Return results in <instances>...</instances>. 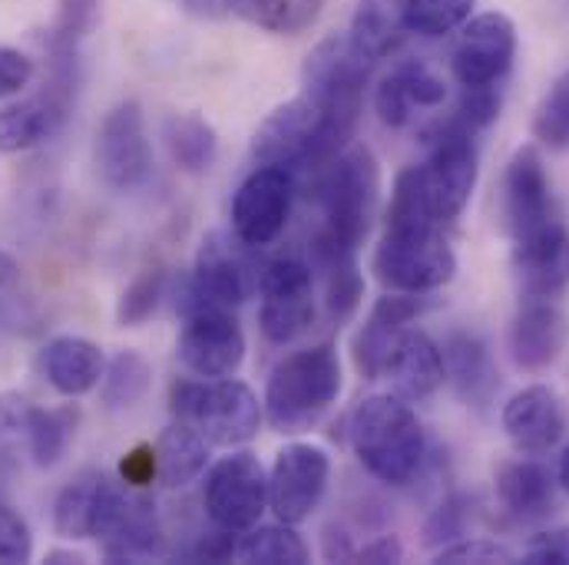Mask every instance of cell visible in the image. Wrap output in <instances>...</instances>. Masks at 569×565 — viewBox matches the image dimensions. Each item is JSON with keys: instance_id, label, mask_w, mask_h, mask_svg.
<instances>
[{"instance_id": "obj_13", "label": "cell", "mask_w": 569, "mask_h": 565, "mask_svg": "<svg viewBox=\"0 0 569 565\" xmlns=\"http://www.w3.org/2000/svg\"><path fill=\"white\" fill-rule=\"evenodd\" d=\"M331 483V456L318 443H288L269 473V509L282 523H305L321 506Z\"/></svg>"}, {"instance_id": "obj_1", "label": "cell", "mask_w": 569, "mask_h": 565, "mask_svg": "<svg viewBox=\"0 0 569 565\" xmlns=\"http://www.w3.org/2000/svg\"><path fill=\"white\" fill-rule=\"evenodd\" d=\"M311 195L318 202V229L308 249L355 252L365 245L381 202V169L371 149L348 145L328 165L311 175Z\"/></svg>"}, {"instance_id": "obj_32", "label": "cell", "mask_w": 569, "mask_h": 565, "mask_svg": "<svg viewBox=\"0 0 569 565\" xmlns=\"http://www.w3.org/2000/svg\"><path fill=\"white\" fill-rule=\"evenodd\" d=\"M236 559L252 565H305L311 559L305 539L295 533L291 523H272V526H252L236 546Z\"/></svg>"}, {"instance_id": "obj_25", "label": "cell", "mask_w": 569, "mask_h": 565, "mask_svg": "<svg viewBox=\"0 0 569 565\" xmlns=\"http://www.w3.org/2000/svg\"><path fill=\"white\" fill-rule=\"evenodd\" d=\"M311 252V272L325 282V311L335 327H345L365 297V275L355 252H335V249H308Z\"/></svg>"}, {"instance_id": "obj_48", "label": "cell", "mask_w": 569, "mask_h": 565, "mask_svg": "<svg viewBox=\"0 0 569 565\" xmlns=\"http://www.w3.org/2000/svg\"><path fill=\"white\" fill-rule=\"evenodd\" d=\"M401 559H405V546L398 536H378L355 553V563H401Z\"/></svg>"}, {"instance_id": "obj_28", "label": "cell", "mask_w": 569, "mask_h": 565, "mask_svg": "<svg viewBox=\"0 0 569 565\" xmlns=\"http://www.w3.org/2000/svg\"><path fill=\"white\" fill-rule=\"evenodd\" d=\"M110 563H146L162 556V523L149 500H130L110 536L100 539Z\"/></svg>"}, {"instance_id": "obj_44", "label": "cell", "mask_w": 569, "mask_h": 565, "mask_svg": "<svg viewBox=\"0 0 569 565\" xmlns=\"http://www.w3.org/2000/svg\"><path fill=\"white\" fill-rule=\"evenodd\" d=\"M33 559V533L20 509L0 503V565H23Z\"/></svg>"}, {"instance_id": "obj_39", "label": "cell", "mask_w": 569, "mask_h": 565, "mask_svg": "<svg viewBox=\"0 0 569 565\" xmlns=\"http://www.w3.org/2000/svg\"><path fill=\"white\" fill-rule=\"evenodd\" d=\"M470 519H473V503H470V496L453 493V496H447V500H443V503L425 519V529H421L425 539H421V543H425L427 549H443V546H450V543H457V539L467 536Z\"/></svg>"}, {"instance_id": "obj_33", "label": "cell", "mask_w": 569, "mask_h": 565, "mask_svg": "<svg viewBox=\"0 0 569 565\" xmlns=\"http://www.w3.org/2000/svg\"><path fill=\"white\" fill-rule=\"evenodd\" d=\"M149 384H152V364L140 351L127 347L107 361L103 377H100V397L110 411H127V407H137L149 394Z\"/></svg>"}, {"instance_id": "obj_18", "label": "cell", "mask_w": 569, "mask_h": 565, "mask_svg": "<svg viewBox=\"0 0 569 565\" xmlns=\"http://www.w3.org/2000/svg\"><path fill=\"white\" fill-rule=\"evenodd\" d=\"M430 307L433 304L427 301L425 294L388 291L385 297H378V304L371 307L368 321L361 324V331L355 334V344H351L355 367L361 371L365 381L385 377V367H388L398 341L405 337L411 321H418Z\"/></svg>"}, {"instance_id": "obj_31", "label": "cell", "mask_w": 569, "mask_h": 565, "mask_svg": "<svg viewBox=\"0 0 569 565\" xmlns=\"http://www.w3.org/2000/svg\"><path fill=\"white\" fill-rule=\"evenodd\" d=\"M328 0H232V13L276 37H298L318 23Z\"/></svg>"}, {"instance_id": "obj_51", "label": "cell", "mask_w": 569, "mask_h": 565, "mask_svg": "<svg viewBox=\"0 0 569 565\" xmlns=\"http://www.w3.org/2000/svg\"><path fill=\"white\" fill-rule=\"evenodd\" d=\"M47 563H53V565H60V563H87L80 553H73V549H50L47 553Z\"/></svg>"}, {"instance_id": "obj_10", "label": "cell", "mask_w": 569, "mask_h": 565, "mask_svg": "<svg viewBox=\"0 0 569 565\" xmlns=\"http://www.w3.org/2000/svg\"><path fill=\"white\" fill-rule=\"evenodd\" d=\"M93 159H97L100 179L113 192H133L149 182L152 142L146 133V117L137 100H123L103 117L97 130V142H93Z\"/></svg>"}, {"instance_id": "obj_27", "label": "cell", "mask_w": 569, "mask_h": 565, "mask_svg": "<svg viewBox=\"0 0 569 565\" xmlns=\"http://www.w3.org/2000/svg\"><path fill=\"white\" fill-rule=\"evenodd\" d=\"M405 0H358L348 40L371 63L391 57L405 43Z\"/></svg>"}, {"instance_id": "obj_20", "label": "cell", "mask_w": 569, "mask_h": 565, "mask_svg": "<svg viewBox=\"0 0 569 565\" xmlns=\"http://www.w3.org/2000/svg\"><path fill=\"white\" fill-rule=\"evenodd\" d=\"M440 351H443L447 381L460 397V404L477 414H487L500 394V371L487 341L473 331H453Z\"/></svg>"}, {"instance_id": "obj_15", "label": "cell", "mask_w": 569, "mask_h": 565, "mask_svg": "<svg viewBox=\"0 0 569 565\" xmlns=\"http://www.w3.org/2000/svg\"><path fill=\"white\" fill-rule=\"evenodd\" d=\"M298 182L279 165H256L232 199V232L252 245H272L288 225Z\"/></svg>"}, {"instance_id": "obj_23", "label": "cell", "mask_w": 569, "mask_h": 565, "mask_svg": "<svg viewBox=\"0 0 569 565\" xmlns=\"http://www.w3.org/2000/svg\"><path fill=\"white\" fill-rule=\"evenodd\" d=\"M103 367H107V357L100 344L77 337V334H60L47 341V347L40 351V374L60 397H70V401L97 391Z\"/></svg>"}, {"instance_id": "obj_50", "label": "cell", "mask_w": 569, "mask_h": 565, "mask_svg": "<svg viewBox=\"0 0 569 565\" xmlns=\"http://www.w3.org/2000/svg\"><path fill=\"white\" fill-rule=\"evenodd\" d=\"M182 7L202 20H219V17L232 13V0H182Z\"/></svg>"}, {"instance_id": "obj_46", "label": "cell", "mask_w": 569, "mask_h": 565, "mask_svg": "<svg viewBox=\"0 0 569 565\" xmlns=\"http://www.w3.org/2000/svg\"><path fill=\"white\" fill-rule=\"evenodd\" d=\"M37 67L27 53H20L17 47H3L0 43V100H10L17 93H23L33 80Z\"/></svg>"}, {"instance_id": "obj_16", "label": "cell", "mask_w": 569, "mask_h": 565, "mask_svg": "<svg viewBox=\"0 0 569 565\" xmlns=\"http://www.w3.org/2000/svg\"><path fill=\"white\" fill-rule=\"evenodd\" d=\"M500 215L503 229L513 242L560 222L553 185L543 165V155L537 145H520L503 172V195H500Z\"/></svg>"}, {"instance_id": "obj_30", "label": "cell", "mask_w": 569, "mask_h": 565, "mask_svg": "<svg viewBox=\"0 0 569 565\" xmlns=\"http://www.w3.org/2000/svg\"><path fill=\"white\" fill-rule=\"evenodd\" d=\"M162 140L172 155V162L189 172V175H202L212 169L216 155H219V133L212 123H206L196 113H176L166 120L162 127Z\"/></svg>"}, {"instance_id": "obj_26", "label": "cell", "mask_w": 569, "mask_h": 565, "mask_svg": "<svg viewBox=\"0 0 569 565\" xmlns=\"http://www.w3.org/2000/svg\"><path fill=\"white\" fill-rule=\"evenodd\" d=\"M152 446H156V480L166 490H182L196 483L209 466V440L182 421L166 426Z\"/></svg>"}, {"instance_id": "obj_11", "label": "cell", "mask_w": 569, "mask_h": 565, "mask_svg": "<svg viewBox=\"0 0 569 565\" xmlns=\"http://www.w3.org/2000/svg\"><path fill=\"white\" fill-rule=\"evenodd\" d=\"M130 496L123 483L110 480L103 470H80L53 503V529L63 539H103L127 513Z\"/></svg>"}, {"instance_id": "obj_53", "label": "cell", "mask_w": 569, "mask_h": 565, "mask_svg": "<svg viewBox=\"0 0 569 565\" xmlns=\"http://www.w3.org/2000/svg\"><path fill=\"white\" fill-rule=\"evenodd\" d=\"M563 272H567V279H569V239H567V249H563Z\"/></svg>"}, {"instance_id": "obj_5", "label": "cell", "mask_w": 569, "mask_h": 565, "mask_svg": "<svg viewBox=\"0 0 569 565\" xmlns=\"http://www.w3.org/2000/svg\"><path fill=\"white\" fill-rule=\"evenodd\" d=\"M252 245H246L236 232H209L196 252V265L182 291L176 297V307L182 314L196 307H239L246 304L262 282V269L252 259Z\"/></svg>"}, {"instance_id": "obj_22", "label": "cell", "mask_w": 569, "mask_h": 565, "mask_svg": "<svg viewBox=\"0 0 569 565\" xmlns=\"http://www.w3.org/2000/svg\"><path fill=\"white\" fill-rule=\"evenodd\" d=\"M385 377L391 381L395 394L405 397L408 404H418V401L433 397L443 387V381H447L440 344L430 334H425V331L408 327L405 337L398 341L388 367H385Z\"/></svg>"}, {"instance_id": "obj_45", "label": "cell", "mask_w": 569, "mask_h": 565, "mask_svg": "<svg viewBox=\"0 0 569 565\" xmlns=\"http://www.w3.org/2000/svg\"><path fill=\"white\" fill-rule=\"evenodd\" d=\"M520 559L530 565H569V526L537 533Z\"/></svg>"}, {"instance_id": "obj_49", "label": "cell", "mask_w": 569, "mask_h": 565, "mask_svg": "<svg viewBox=\"0 0 569 565\" xmlns=\"http://www.w3.org/2000/svg\"><path fill=\"white\" fill-rule=\"evenodd\" d=\"M321 553L328 563H355V543L348 536V529H341L338 523H331L325 533H321Z\"/></svg>"}, {"instance_id": "obj_17", "label": "cell", "mask_w": 569, "mask_h": 565, "mask_svg": "<svg viewBox=\"0 0 569 565\" xmlns=\"http://www.w3.org/2000/svg\"><path fill=\"white\" fill-rule=\"evenodd\" d=\"M569 341V317L557 297H523L507 327V354L517 371L537 374L557 364Z\"/></svg>"}, {"instance_id": "obj_6", "label": "cell", "mask_w": 569, "mask_h": 565, "mask_svg": "<svg viewBox=\"0 0 569 565\" xmlns=\"http://www.w3.org/2000/svg\"><path fill=\"white\" fill-rule=\"evenodd\" d=\"M477 137L480 133H473L453 113L427 130L430 152L421 162V175H425L430 209L440 219V225L453 222L467 209V202L477 189V175H480Z\"/></svg>"}, {"instance_id": "obj_36", "label": "cell", "mask_w": 569, "mask_h": 565, "mask_svg": "<svg viewBox=\"0 0 569 565\" xmlns=\"http://www.w3.org/2000/svg\"><path fill=\"white\" fill-rule=\"evenodd\" d=\"M477 0H405V27L418 37H447L463 27Z\"/></svg>"}, {"instance_id": "obj_47", "label": "cell", "mask_w": 569, "mask_h": 565, "mask_svg": "<svg viewBox=\"0 0 569 565\" xmlns=\"http://www.w3.org/2000/svg\"><path fill=\"white\" fill-rule=\"evenodd\" d=\"M120 480L127 483V486H149L152 480H156V446L152 443H140V446H133L127 456H123V463H120Z\"/></svg>"}, {"instance_id": "obj_43", "label": "cell", "mask_w": 569, "mask_h": 565, "mask_svg": "<svg viewBox=\"0 0 569 565\" xmlns=\"http://www.w3.org/2000/svg\"><path fill=\"white\" fill-rule=\"evenodd\" d=\"M415 100L408 97V90H405V83H401V77L391 70L381 83H378V90H375V113H378V120L388 127V130H405L411 120H415Z\"/></svg>"}, {"instance_id": "obj_4", "label": "cell", "mask_w": 569, "mask_h": 565, "mask_svg": "<svg viewBox=\"0 0 569 565\" xmlns=\"http://www.w3.org/2000/svg\"><path fill=\"white\" fill-rule=\"evenodd\" d=\"M169 407L176 421L189 424L209 440V446H242L249 443L266 417L256 391L236 377H196L176 381L169 391Z\"/></svg>"}, {"instance_id": "obj_52", "label": "cell", "mask_w": 569, "mask_h": 565, "mask_svg": "<svg viewBox=\"0 0 569 565\" xmlns=\"http://www.w3.org/2000/svg\"><path fill=\"white\" fill-rule=\"evenodd\" d=\"M557 483L563 486V493H569V446L560 453V466H557Z\"/></svg>"}, {"instance_id": "obj_34", "label": "cell", "mask_w": 569, "mask_h": 565, "mask_svg": "<svg viewBox=\"0 0 569 565\" xmlns=\"http://www.w3.org/2000/svg\"><path fill=\"white\" fill-rule=\"evenodd\" d=\"M30 421L33 404L23 394H0V483L17 476L23 460H30Z\"/></svg>"}, {"instance_id": "obj_2", "label": "cell", "mask_w": 569, "mask_h": 565, "mask_svg": "<svg viewBox=\"0 0 569 565\" xmlns=\"http://www.w3.org/2000/svg\"><path fill=\"white\" fill-rule=\"evenodd\" d=\"M348 440L361 466L388 486H408L425 470V426L411 404L398 394L365 397L351 411Z\"/></svg>"}, {"instance_id": "obj_9", "label": "cell", "mask_w": 569, "mask_h": 565, "mask_svg": "<svg viewBox=\"0 0 569 565\" xmlns=\"http://www.w3.org/2000/svg\"><path fill=\"white\" fill-rule=\"evenodd\" d=\"M259 327L269 344H291L315 324V272L301 259H276L262 265Z\"/></svg>"}, {"instance_id": "obj_41", "label": "cell", "mask_w": 569, "mask_h": 565, "mask_svg": "<svg viewBox=\"0 0 569 565\" xmlns=\"http://www.w3.org/2000/svg\"><path fill=\"white\" fill-rule=\"evenodd\" d=\"M395 73L401 77V83H405V90H408V97L415 100L418 110H433V107H440V103L447 100V83H443V77H440L430 63H425V60L398 63Z\"/></svg>"}, {"instance_id": "obj_8", "label": "cell", "mask_w": 569, "mask_h": 565, "mask_svg": "<svg viewBox=\"0 0 569 565\" xmlns=\"http://www.w3.org/2000/svg\"><path fill=\"white\" fill-rule=\"evenodd\" d=\"M202 506L212 526L229 533H246L259 526L269 509V473L256 453L239 450L222 456L206 473Z\"/></svg>"}, {"instance_id": "obj_21", "label": "cell", "mask_w": 569, "mask_h": 565, "mask_svg": "<svg viewBox=\"0 0 569 565\" xmlns=\"http://www.w3.org/2000/svg\"><path fill=\"white\" fill-rule=\"evenodd\" d=\"M70 93L43 83L37 97L0 107V152H27L40 142L53 140L70 117Z\"/></svg>"}, {"instance_id": "obj_19", "label": "cell", "mask_w": 569, "mask_h": 565, "mask_svg": "<svg viewBox=\"0 0 569 565\" xmlns=\"http://www.w3.org/2000/svg\"><path fill=\"white\" fill-rule=\"evenodd\" d=\"M500 424L507 440L513 443L517 453L523 456H540L550 453L563 433H567V411L557 397L553 387L547 384H530L523 391H517L500 414Z\"/></svg>"}, {"instance_id": "obj_37", "label": "cell", "mask_w": 569, "mask_h": 565, "mask_svg": "<svg viewBox=\"0 0 569 565\" xmlns=\"http://www.w3.org/2000/svg\"><path fill=\"white\" fill-rule=\"evenodd\" d=\"M533 137L553 152H569V73L557 77L533 113Z\"/></svg>"}, {"instance_id": "obj_3", "label": "cell", "mask_w": 569, "mask_h": 565, "mask_svg": "<svg viewBox=\"0 0 569 565\" xmlns=\"http://www.w3.org/2000/svg\"><path fill=\"white\" fill-rule=\"evenodd\" d=\"M341 394V361L331 344L288 354L266 384V417L279 433H305L318 424Z\"/></svg>"}, {"instance_id": "obj_38", "label": "cell", "mask_w": 569, "mask_h": 565, "mask_svg": "<svg viewBox=\"0 0 569 565\" xmlns=\"http://www.w3.org/2000/svg\"><path fill=\"white\" fill-rule=\"evenodd\" d=\"M166 282H169V275L162 269L140 272L133 282L123 287V294L117 301V324L120 327H140V324H146L156 314L159 301L166 297Z\"/></svg>"}, {"instance_id": "obj_7", "label": "cell", "mask_w": 569, "mask_h": 565, "mask_svg": "<svg viewBox=\"0 0 569 565\" xmlns=\"http://www.w3.org/2000/svg\"><path fill=\"white\" fill-rule=\"evenodd\" d=\"M375 275L388 291L430 294L453 282L457 255L440 225L385 229V239L375 252Z\"/></svg>"}, {"instance_id": "obj_12", "label": "cell", "mask_w": 569, "mask_h": 565, "mask_svg": "<svg viewBox=\"0 0 569 565\" xmlns=\"http://www.w3.org/2000/svg\"><path fill=\"white\" fill-rule=\"evenodd\" d=\"M182 317L176 354L186 371L196 377H236L246 364V331L232 307H196Z\"/></svg>"}, {"instance_id": "obj_24", "label": "cell", "mask_w": 569, "mask_h": 565, "mask_svg": "<svg viewBox=\"0 0 569 565\" xmlns=\"http://www.w3.org/2000/svg\"><path fill=\"white\" fill-rule=\"evenodd\" d=\"M497 500L517 519H543L553 513L557 480L537 460H507L497 466Z\"/></svg>"}, {"instance_id": "obj_35", "label": "cell", "mask_w": 569, "mask_h": 565, "mask_svg": "<svg viewBox=\"0 0 569 565\" xmlns=\"http://www.w3.org/2000/svg\"><path fill=\"white\" fill-rule=\"evenodd\" d=\"M77 433V411L60 407V411H43L33 407L30 421V463L40 470H50L63 460L70 450V440Z\"/></svg>"}, {"instance_id": "obj_29", "label": "cell", "mask_w": 569, "mask_h": 565, "mask_svg": "<svg viewBox=\"0 0 569 565\" xmlns=\"http://www.w3.org/2000/svg\"><path fill=\"white\" fill-rule=\"evenodd\" d=\"M0 331L10 337H33L43 331V307L23 265L0 249Z\"/></svg>"}, {"instance_id": "obj_14", "label": "cell", "mask_w": 569, "mask_h": 565, "mask_svg": "<svg viewBox=\"0 0 569 565\" xmlns=\"http://www.w3.org/2000/svg\"><path fill=\"white\" fill-rule=\"evenodd\" d=\"M517 60V27L507 13L487 10L460 27L450 70L460 87H500Z\"/></svg>"}, {"instance_id": "obj_42", "label": "cell", "mask_w": 569, "mask_h": 565, "mask_svg": "<svg viewBox=\"0 0 569 565\" xmlns=\"http://www.w3.org/2000/svg\"><path fill=\"white\" fill-rule=\"evenodd\" d=\"M500 107H503L500 87H463L453 117H457L460 123H467L473 133H483L487 127L497 123Z\"/></svg>"}, {"instance_id": "obj_40", "label": "cell", "mask_w": 569, "mask_h": 565, "mask_svg": "<svg viewBox=\"0 0 569 565\" xmlns=\"http://www.w3.org/2000/svg\"><path fill=\"white\" fill-rule=\"evenodd\" d=\"M437 563H447V565H463V563H473V565H510L517 563L520 556L510 549V546H503V543H497V539H483V536H463V539H457V543H450V546H443V549H437V556H433Z\"/></svg>"}]
</instances>
